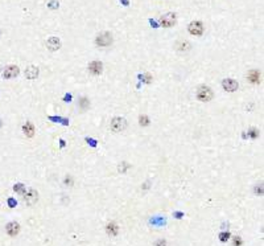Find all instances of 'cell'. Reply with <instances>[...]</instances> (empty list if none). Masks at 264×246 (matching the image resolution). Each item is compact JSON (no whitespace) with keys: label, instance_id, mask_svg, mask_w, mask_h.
Here are the masks:
<instances>
[{"label":"cell","instance_id":"cell-1","mask_svg":"<svg viewBox=\"0 0 264 246\" xmlns=\"http://www.w3.org/2000/svg\"><path fill=\"white\" fill-rule=\"evenodd\" d=\"M213 90L209 86H199L197 90V98L202 102H209V101L213 99Z\"/></svg>","mask_w":264,"mask_h":246},{"label":"cell","instance_id":"cell-2","mask_svg":"<svg viewBox=\"0 0 264 246\" xmlns=\"http://www.w3.org/2000/svg\"><path fill=\"white\" fill-rule=\"evenodd\" d=\"M160 24L164 28H169L172 25H175L176 24V13L168 12L165 15H162L160 17Z\"/></svg>","mask_w":264,"mask_h":246},{"label":"cell","instance_id":"cell-3","mask_svg":"<svg viewBox=\"0 0 264 246\" xmlns=\"http://www.w3.org/2000/svg\"><path fill=\"white\" fill-rule=\"evenodd\" d=\"M95 42H97V45H99V47H108L112 42V36L107 32L100 33V35H98L97 38H95Z\"/></svg>","mask_w":264,"mask_h":246},{"label":"cell","instance_id":"cell-4","mask_svg":"<svg viewBox=\"0 0 264 246\" xmlns=\"http://www.w3.org/2000/svg\"><path fill=\"white\" fill-rule=\"evenodd\" d=\"M126 127H127V121H126L124 118L116 116V118H114V119L111 121V128H112L114 131H116V132L124 130Z\"/></svg>","mask_w":264,"mask_h":246},{"label":"cell","instance_id":"cell-5","mask_svg":"<svg viewBox=\"0 0 264 246\" xmlns=\"http://www.w3.org/2000/svg\"><path fill=\"white\" fill-rule=\"evenodd\" d=\"M188 28H189V32L193 36H201L204 33V25H202L201 21H193V23L189 24Z\"/></svg>","mask_w":264,"mask_h":246},{"label":"cell","instance_id":"cell-6","mask_svg":"<svg viewBox=\"0 0 264 246\" xmlns=\"http://www.w3.org/2000/svg\"><path fill=\"white\" fill-rule=\"evenodd\" d=\"M37 200H38V193H37V191H35V189H29V191L24 194V201H25L26 205L36 204Z\"/></svg>","mask_w":264,"mask_h":246},{"label":"cell","instance_id":"cell-7","mask_svg":"<svg viewBox=\"0 0 264 246\" xmlns=\"http://www.w3.org/2000/svg\"><path fill=\"white\" fill-rule=\"evenodd\" d=\"M238 82L235 81V80H233V78H226V80H223L222 81V87L226 91H230V93H233V91H235L238 89Z\"/></svg>","mask_w":264,"mask_h":246},{"label":"cell","instance_id":"cell-8","mask_svg":"<svg viewBox=\"0 0 264 246\" xmlns=\"http://www.w3.org/2000/svg\"><path fill=\"white\" fill-rule=\"evenodd\" d=\"M89 70H90V73H91V74L98 76V74L102 73L103 65H102L100 61H93V62H90V65H89Z\"/></svg>","mask_w":264,"mask_h":246},{"label":"cell","instance_id":"cell-9","mask_svg":"<svg viewBox=\"0 0 264 246\" xmlns=\"http://www.w3.org/2000/svg\"><path fill=\"white\" fill-rule=\"evenodd\" d=\"M46 47H48L49 50H52V52H54V50H58L61 48L60 38L58 37H50L49 40L46 41Z\"/></svg>","mask_w":264,"mask_h":246},{"label":"cell","instance_id":"cell-10","mask_svg":"<svg viewBox=\"0 0 264 246\" xmlns=\"http://www.w3.org/2000/svg\"><path fill=\"white\" fill-rule=\"evenodd\" d=\"M176 49L181 53H186L192 49V45H190V42L186 41V40H178L177 44H176Z\"/></svg>","mask_w":264,"mask_h":246},{"label":"cell","instance_id":"cell-11","mask_svg":"<svg viewBox=\"0 0 264 246\" xmlns=\"http://www.w3.org/2000/svg\"><path fill=\"white\" fill-rule=\"evenodd\" d=\"M4 78H13L16 76H19V68L15 65H11V66H7L3 73Z\"/></svg>","mask_w":264,"mask_h":246},{"label":"cell","instance_id":"cell-12","mask_svg":"<svg viewBox=\"0 0 264 246\" xmlns=\"http://www.w3.org/2000/svg\"><path fill=\"white\" fill-rule=\"evenodd\" d=\"M5 230H7V233L9 234V236H16V234H19L20 232V225L17 222H9L7 226H5Z\"/></svg>","mask_w":264,"mask_h":246},{"label":"cell","instance_id":"cell-13","mask_svg":"<svg viewBox=\"0 0 264 246\" xmlns=\"http://www.w3.org/2000/svg\"><path fill=\"white\" fill-rule=\"evenodd\" d=\"M37 76H38V68H36V66H29V68H26L25 77L28 78V80H35V78H37Z\"/></svg>","mask_w":264,"mask_h":246},{"label":"cell","instance_id":"cell-14","mask_svg":"<svg viewBox=\"0 0 264 246\" xmlns=\"http://www.w3.org/2000/svg\"><path fill=\"white\" fill-rule=\"evenodd\" d=\"M247 78H248V81L251 82V83H259L260 82V73L257 70H251L250 73H248V76H247Z\"/></svg>","mask_w":264,"mask_h":246},{"label":"cell","instance_id":"cell-15","mask_svg":"<svg viewBox=\"0 0 264 246\" xmlns=\"http://www.w3.org/2000/svg\"><path fill=\"white\" fill-rule=\"evenodd\" d=\"M22 131H24V134L26 136L32 138L33 135H35V126H33L31 122H26L25 125L22 126Z\"/></svg>","mask_w":264,"mask_h":246},{"label":"cell","instance_id":"cell-16","mask_svg":"<svg viewBox=\"0 0 264 246\" xmlns=\"http://www.w3.org/2000/svg\"><path fill=\"white\" fill-rule=\"evenodd\" d=\"M106 230H107V233L110 234V236H116L118 233H119V228H118V225L115 222H110L107 228H106Z\"/></svg>","mask_w":264,"mask_h":246},{"label":"cell","instance_id":"cell-17","mask_svg":"<svg viewBox=\"0 0 264 246\" xmlns=\"http://www.w3.org/2000/svg\"><path fill=\"white\" fill-rule=\"evenodd\" d=\"M13 191L17 192V193H25V187H24V184H16V185L13 187Z\"/></svg>","mask_w":264,"mask_h":246},{"label":"cell","instance_id":"cell-18","mask_svg":"<svg viewBox=\"0 0 264 246\" xmlns=\"http://www.w3.org/2000/svg\"><path fill=\"white\" fill-rule=\"evenodd\" d=\"M139 122H140V126H148L149 119H148L147 115H142V116H140V119H139Z\"/></svg>","mask_w":264,"mask_h":246},{"label":"cell","instance_id":"cell-19","mask_svg":"<svg viewBox=\"0 0 264 246\" xmlns=\"http://www.w3.org/2000/svg\"><path fill=\"white\" fill-rule=\"evenodd\" d=\"M228 238H230V233L228 232H223V233L219 234V239H221L222 242H226Z\"/></svg>","mask_w":264,"mask_h":246},{"label":"cell","instance_id":"cell-20","mask_svg":"<svg viewBox=\"0 0 264 246\" xmlns=\"http://www.w3.org/2000/svg\"><path fill=\"white\" fill-rule=\"evenodd\" d=\"M248 134H250V136H251V138H256L257 135H259V131L255 130V128H251V130L248 131Z\"/></svg>","mask_w":264,"mask_h":246},{"label":"cell","instance_id":"cell-21","mask_svg":"<svg viewBox=\"0 0 264 246\" xmlns=\"http://www.w3.org/2000/svg\"><path fill=\"white\" fill-rule=\"evenodd\" d=\"M142 78L144 80V82H147V83H149L151 81H152V77H151V74H144V76H142Z\"/></svg>","mask_w":264,"mask_h":246},{"label":"cell","instance_id":"cell-22","mask_svg":"<svg viewBox=\"0 0 264 246\" xmlns=\"http://www.w3.org/2000/svg\"><path fill=\"white\" fill-rule=\"evenodd\" d=\"M48 5H49V8H52V9H55V8L58 7V3H57V2H54V0H53V2H50V3L48 4Z\"/></svg>","mask_w":264,"mask_h":246},{"label":"cell","instance_id":"cell-23","mask_svg":"<svg viewBox=\"0 0 264 246\" xmlns=\"http://www.w3.org/2000/svg\"><path fill=\"white\" fill-rule=\"evenodd\" d=\"M128 167H130V165H128L127 163H123V164H120V167H119V171H120V172H124V171L128 168Z\"/></svg>","mask_w":264,"mask_h":246},{"label":"cell","instance_id":"cell-24","mask_svg":"<svg viewBox=\"0 0 264 246\" xmlns=\"http://www.w3.org/2000/svg\"><path fill=\"white\" fill-rule=\"evenodd\" d=\"M234 239H235V241H234V245H235V246H240V245H242V241H240L239 237H235Z\"/></svg>","mask_w":264,"mask_h":246},{"label":"cell","instance_id":"cell-25","mask_svg":"<svg viewBox=\"0 0 264 246\" xmlns=\"http://www.w3.org/2000/svg\"><path fill=\"white\" fill-rule=\"evenodd\" d=\"M165 245H166V244H165L164 239H160V241L156 242V246H165Z\"/></svg>","mask_w":264,"mask_h":246},{"label":"cell","instance_id":"cell-26","mask_svg":"<svg viewBox=\"0 0 264 246\" xmlns=\"http://www.w3.org/2000/svg\"><path fill=\"white\" fill-rule=\"evenodd\" d=\"M81 105L83 106V107H87V106H89V103H87V99H85V98H83V99L81 101Z\"/></svg>","mask_w":264,"mask_h":246},{"label":"cell","instance_id":"cell-27","mask_svg":"<svg viewBox=\"0 0 264 246\" xmlns=\"http://www.w3.org/2000/svg\"><path fill=\"white\" fill-rule=\"evenodd\" d=\"M8 204H9V206H15V205H16V201H15V200H12V199H9Z\"/></svg>","mask_w":264,"mask_h":246}]
</instances>
